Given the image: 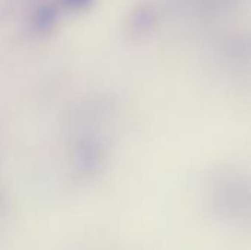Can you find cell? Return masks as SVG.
<instances>
[{"instance_id": "cell-1", "label": "cell", "mask_w": 251, "mask_h": 250, "mask_svg": "<svg viewBox=\"0 0 251 250\" xmlns=\"http://www.w3.org/2000/svg\"><path fill=\"white\" fill-rule=\"evenodd\" d=\"M90 0H66L65 3L71 4L72 7H81V6H85Z\"/></svg>"}]
</instances>
